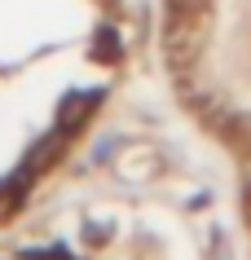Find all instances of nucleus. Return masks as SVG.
Returning a JSON list of instances; mask_svg holds the SVG:
<instances>
[]
</instances>
